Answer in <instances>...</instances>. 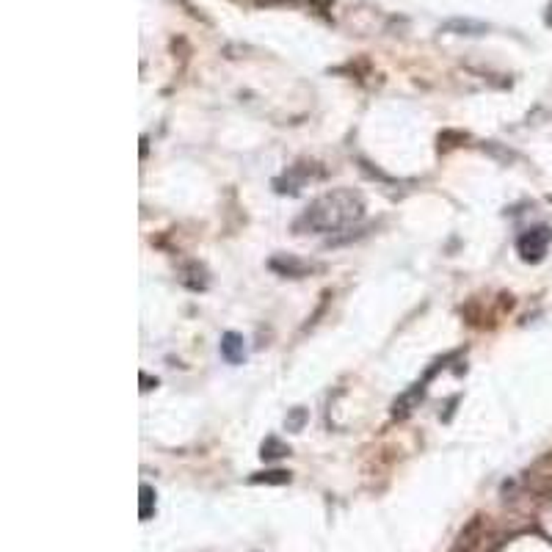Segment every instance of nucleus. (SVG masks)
Here are the masks:
<instances>
[{"label": "nucleus", "mask_w": 552, "mask_h": 552, "mask_svg": "<svg viewBox=\"0 0 552 552\" xmlns=\"http://www.w3.org/2000/svg\"><path fill=\"white\" fill-rule=\"evenodd\" d=\"M550 241H552V232L547 230V227L528 230V232L519 238V255H522L528 263H539V260L547 255Z\"/></svg>", "instance_id": "f03ea898"}, {"label": "nucleus", "mask_w": 552, "mask_h": 552, "mask_svg": "<svg viewBox=\"0 0 552 552\" xmlns=\"http://www.w3.org/2000/svg\"><path fill=\"white\" fill-rule=\"evenodd\" d=\"M141 497H144V500H141V517L147 519V517H149V503H152V489H149V486H141Z\"/></svg>", "instance_id": "20e7f679"}, {"label": "nucleus", "mask_w": 552, "mask_h": 552, "mask_svg": "<svg viewBox=\"0 0 552 552\" xmlns=\"http://www.w3.org/2000/svg\"><path fill=\"white\" fill-rule=\"evenodd\" d=\"M221 356H224L227 362H232V365L243 362V356H246V345H243V337H241V334H235V331L224 334V340H221Z\"/></svg>", "instance_id": "7ed1b4c3"}, {"label": "nucleus", "mask_w": 552, "mask_h": 552, "mask_svg": "<svg viewBox=\"0 0 552 552\" xmlns=\"http://www.w3.org/2000/svg\"><path fill=\"white\" fill-rule=\"evenodd\" d=\"M365 205L353 191H334L320 196L295 224V230L306 227L312 232H334L340 227H348L351 221H356L362 216Z\"/></svg>", "instance_id": "f257e3e1"}]
</instances>
